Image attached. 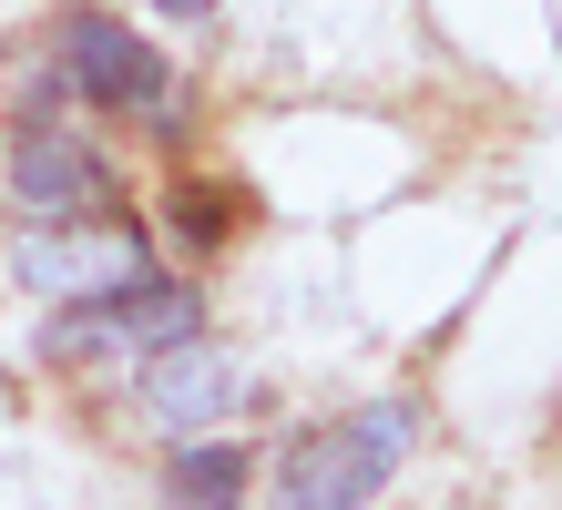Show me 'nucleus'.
Here are the masks:
<instances>
[{
	"label": "nucleus",
	"instance_id": "1",
	"mask_svg": "<svg viewBox=\"0 0 562 510\" xmlns=\"http://www.w3.org/2000/svg\"><path fill=\"white\" fill-rule=\"evenodd\" d=\"M409 450H419V408H400V398L348 408V419L307 429V439L277 460L267 510H358V500H379L389 480H400V460H409Z\"/></svg>",
	"mask_w": 562,
	"mask_h": 510
},
{
	"label": "nucleus",
	"instance_id": "2",
	"mask_svg": "<svg viewBox=\"0 0 562 510\" xmlns=\"http://www.w3.org/2000/svg\"><path fill=\"white\" fill-rule=\"evenodd\" d=\"M175 337H205V306H194L175 276H123V286H92L72 317L42 327V358L52 367H134L154 348H175Z\"/></svg>",
	"mask_w": 562,
	"mask_h": 510
},
{
	"label": "nucleus",
	"instance_id": "3",
	"mask_svg": "<svg viewBox=\"0 0 562 510\" xmlns=\"http://www.w3.org/2000/svg\"><path fill=\"white\" fill-rule=\"evenodd\" d=\"M52 72L72 82L82 102H103V113H164V102H175V61H164L144 31H123L113 11H72V21H61Z\"/></svg>",
	"mask_w": 562,
	"mask_h": 510
},
{
	"label": "nucleus",
	"instance_id": "4",
	"mask_svg": "<svg viewBox=\"0 0 562 510\" xmlns=\"http://www.w3.org/2000/svg\"><path fill=\"white\" fill-rule=\"evenodd\" d=\"M0 184H11L21 225H82V215H113V163L61 123H21V144L0 154Z\"/></svg>",
	"mask_w": 562,
	"mask_h": 510
},
{
	"label": "nucleus",
	"instance_id": "5",
	"mask_svg": "<svg viewBox=\"0 0 562 510\" xmlns=\"http://www.w3.org/2000/svg\"><path fill=\"white\" fill-rule=\"evenodd\" d=\"M123 276H144V235L113 225V215L21 225V246H11V286L21 296H92V286H123Z\"/></svg>",
	"mask_w": 562,
	"mask_h": 510
},
{
	"label": "nucleus",
	"instance_id": "6",
	"mask_svg": "<svg viewBox=\"0 0 562 510\" xmlns=\"http://www.w3.org/2000/svg\"><path fill=\"white\" fill-rule=\"evenodd\" d=\"M134 398H144V419L175 439V429H215V419H236V408L256 398V378H246L225 348H205V337H175V348L134 358Z\"/></svg>",
	"mask_w": 562,
	"mask_h": 510
},
{
	"label": "nucleus",
	"instance_id": "7",
	"mask_svg": "<svg viewBox=\"0 0 562 510\" xmlns=\"http://www.w3.org/2000/svg\"><path fill=\"white\" fill-rule=\"evenodd\" d=\"M164 510H246V450L236 439H194L164 460Z\"/></svg>",
	"mask_w": 562,
	"mask_h": 510
},
{
	"label": "nucleus",
	"instance_id": "8",
	"mask_svg": "<svg viewBox=\"0 0 562 510\" xmlns=\"http://www.w3.org/2000/svg\"><path fill=\"white\" fill-rule=\"evenodd\" d=\"M154 11H164V21H205L215 0H154Z\"/></svg>",
	"mask_w": 562,
	"mask_h": 510
}]
</instances>
